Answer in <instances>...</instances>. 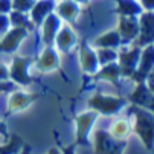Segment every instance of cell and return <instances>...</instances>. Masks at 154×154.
<instances>
[{
  "mask_svg": "<svg viewBox=\"0 0 154 154\" xmlns=\"http://www.w3.org/2000/svg\"><path fill=\"white\" fill-rule=\"evenodd\" d=\"M9 115L8 110V95L0 93V119H5Z\"/></svg>",
  "mask_w": 154,
  "mask_h": 154,
  "instance_id": "cell-28",
  "label": "cell"
},
{
  "mask_svg": "<svg viewBox=\"0 0 154 154\" xmlns=\"http://www.w3.org/2000/svg\"><path fill=\"white\" fill-rule=\"evenodd\" d=\"M55 14L64 21V23H75L81 15V5L75 0H57Z\"/></svg>",
  "mask_w": 154,
  "mask_h": 154,
  "instance_id": "cell-15",
  "label": "cell"
},
{
  "mask_svg": "<svg viewBox=\"0 0 154 154\" xmlns=\"http://www.w3.org/2000/svg\"><path fill=\"white\" fill-rule=\"evenodd\" d=\"M63 152H64V154H78V152H76V148H75L73 145H69V146L63 148Z\"/></svg>",
  "mask_w": 154,
  "mask_h": 154,
  "instance_id": "cell-34",
  "label": "cell"
},
{
  "mask_svg": "<svg viewBox=\"0 0 154 154\" xmlns=\"http://www.w3.org/2000/svg\"><path fill=\"white\" fill-rule=\"evenodd\" d=\"M8 15H9V21H11V28H25V29H29V31L35 29V26L32 25L28 12H21V11L12 9Z\"/></svg>",
  "mask_w": 154,
  "mask_h": 154,
  "instance_id": "cell-24",
  "label": "cell"
},
{
  "mask_svg": "<svg viewBox=\"0 0 154 154\" xmlns=\"http://www.w3.org/2000/svg\"><path fill=\"white\" fill-rule=\"evenodd\" d=\"M131 101H133L136 105L142 107V108H149V110L154 112V95L142 82L137 84L136 90L133 92V95H131Z\"/></svg>",
  "mask_w": 154,
  "mask_h": 154,
  "instance_id": "cell-18",
  "label": "cell"
},
{
  "mask_svg": "<svg viewBox=\"0 0 154 154\" xmlns=\"http://www.w3.org/2000/svg\"><path fill=\"white\" fill-rule=\"evenodd\" d=\"M11 29V21L8 14H0V37L5 35Z\"/></svg>",
  "mask_w": 154,
  "mask_h": 154,
  "instance_id": "cell-29",
  "label": "cell"
},
{
  "mask_svg": "<svg viewBox=\"0 0 154 154\" xmlns=\"http://www.w3.org/2000/svg\"><path fill=\"white\" fill-rule=\"evenodd\" d=\"M25 149V142L17 134H9L5 142H0V154H20Z\"/></svg>",
  "mask_w": 154,
  "mask_h": 154,
  "instance_id": "cell-23",
  "label": "cell"
},
{
  "mask_svg": "<svg viewBox=\"0 0 154 154\" xmlns=\"http://www.w3.org/2000/svg\"><path fill=\"white\" fill-rule=\"evenodd\" d=\"M121 76H122L121 66L116 61V63H110V64L101 66L99 70L96 72V75L93 78H96L98 81H102V82H112V84H115L116 81H119Z\"/></svg>",
  "mask_w": 154,
  "mask_h": 154,
  "instance_id": "cell-20",
  "label": "cell"
},
{
  "mask_svg": "<svg viewBox=\"0 0 154 154\" xmlns=\"http://www.w3.org/2000/svg\"><path fill=\"white\" fill-rule=\"evenodd\" d=\"M78 63H79V69L84 75L87 76H95L96 72L99 70V61L96 55V48L90 43H82L78 48Z\"/></svg>",
  "mask_w": 154,
  "mask_h": 154,
  "instance_id": "cell-6",
  "label": "cell"
},
{
  "mask_svg": "<svg viewBox=\"0 0 154 154\" xmlns=\"http://www.w3.org/2000/svg\"><path fill=\"white\" fill-rule=\"evenodd\" d=\"M20 154H28V149H26V148H25V149H23V151H21V152H20Z\"/></svg>",
  "mask_w": 154,
  "mask_h": 154,
  "instance_id": "cell-37",
  "label": "cell"
},
{
  "mask_svg": "<svg viewBox=\"0 0 154 154\" xmlns=\"http://www.w3.org/2000/svg\"><path fill=\"white\" fill-rule=\"evenodd\" d=\"M137 46L143 48L154 41V11H146L139 15V35Z\"/></svg>",
  "mask_w": 154,
  "mask_h": 154,
  "instance_id": "cell-11",
  "label": "cell"
},
{
  "mask_svg": "<svg viewBox=\"0 0 154 154\" xmlns=\"http://www.w3.org/2000/svg\"><path fill=\"white\" fill-rule=\"evenodd\" d=\"M99 115L93 110L87 108L75 118V143L76 145H90L92 134L96 128Z\"/></svg>",
  "mask_w": 154,
  "mask_h": 154,
  "instance_id": "cell-4",
  "label": "cell"
},
{
  "mask_svg": "<svg viewBox=\"0 0 154 154\" xmlns=\"http://www.w3.org/2000/svg\"><path fill=\"white\" fill-rule=\"evenodd\" d=\"M95 154H124L127 140L116 139L108 133L107 128H95L92 134V143Z\"/></svg>",
  "mask_w": 154,
  "mask_h": 154,
  "instance_id": "cell-2",
  "label": "cell"
},
{
  "mask_svg": "<svg viewBox=\"0 0 154 154\" xmlns=\"http://www.w3.org/2000/svg\"><path fill=\"white\" fill-rule=\"evenodd\" d=\"M9 78V64L0 60V79H8Z\"/></svg>",
  "mask_w": 154,
  "mask_h": 154,
  "instance_id": "cell-31",
  "label": "cell"
},
{
  "mask_svg": "<svg viewBox=\"0 0 154 154\" xmlns=\"http://www.w3.org/2000/svg\"><path fill=\"white\" fill-rule=\"evenodd\" d=\"M9 133H8V127L5 124V119H0V142H5L8 139Z\"/></svg>",
  "mask_w": 154,
  "mask_h": 154,
  "instance_id": "cell-32",
  "label": "cell"
},
{
  "mask_svg": "<svg viewBox=\"0 0 154 154\" xmlns=\"http://www.w3.org/2000/svg\"><path fill=\"white\" fill-rule=\"evenodd\" d=\"M93 48H105V49L119 51L122 48V38H121L118 31H107L95 38Z\"/></svg>",
  "mask_w": 154,
  "mask_h": 154,
  "instance_id": "cell-19",
  "label": "cell"
},
{
  "mask_svg": "<svg viewBox=\"0 0 154 154\" xmlns=\"http://www.w3.org/2000/svg\"><path fill=\"white\" fill-rule=\"evenodd\" d=\"M116 11L119 17H139L143 12V8L139 0H118Z\"/></svg>",
  "mask_w": 154,
  "mask_h": 154,
  "instance_id": "cell-21",
  "label": "cell"
},
{
  "mask_svg": "<svg viewBox=\"0 0 154 154\" xmlns=\"http://www.w3.org/2000/svg\"><path fill=\"white\" fill-rule=\"evenodd\" d=\"M17 89H20V87H18L14 81H11L9 78H8V79H0V93L9 95L11 92H14V90H17Z\"/></svg>",
  "mask_w": 154,
  "mask_h": 154,
  "instance_id": "cell-27",
  "label": "cell"
},
{
  "mask_svg": "<svg viewBox=\"0 0 154 154\" xmlns=\"http://www.w3.org/2000/svg\"><path fill=\"white\" fill-rule=\"evenodd\" d=\"M107 130H108V133L112 136H115L116 139L127 140V136L130 134V131H131V124L125 118H116V119H113L112 122H110Z\"/></svg>",
  "mask_w": 154,
  "mask_h": 154,
  "instance_id": "cell-22",
  "label": "cell"
},
{
  "mask_svg": "<svg viewBox=\"0 0 154 154\" xmlns=\"http://www.w3.org/2000/svg\"><path fill=\"white\" fill-rule=\"evenodd\" d=\"M78 45H79V38L75 29L69 23H63L58 34L55 35L52 46L63 55V54H70L73 49L78 48Z\"/></svg>",
  "mask_w": 154,
  "mask_h": 154,
  "instance_id": "cell-9",
  "label": "cell"
},
{
  "mask_svg": "<svg viewBox=\"0 0 154 154\" xmlns=\"http://www.w3.org/2000/svg\"><path fill=\"white\" fill-rule=\"evenodd\" d=\"M61 54L51 45V46H43L40 54L34 60V67L40 73H51L60 67L61 63Z\"/></svg>",
  "mask_w": 154,
  "mask_h": 154,
  "instance_id": "cell-7",
  "label": "cell"
},
{
  "mask_svg": "<svg viewBox=\"0 0 154 154\" xmlns=\"http://www.w3.org/2000/svg\"><path fill=\"white\" fill-rule=\"evenodd\" d=\"M116 31L122 38V46L136 41L139 35V17H121Z\"/></svg>",
  "mask_w": 154,
  "mask_h": 154,
  "instance_id": "cell-13",
  "label": "cell"
},
{
  "mask_svg": "<svg viewBox=\"0 0 154 154\" xmlns=\"http://www.w3.org/2000/svg\"><path fill=\"white\" fill-rule=\"evenodd\" d=\"M96 55H98L99 66H105V64L118 61L119 51H116V49H105V48H96Z\"/></svg>",
  "mask_w": 154,
  "mask_h": 154,
  "instance_id": "cell-25",
  "label": "cell"
},
{
  "mask_svg": "<svg viewBox=\"0 0 154 154\" xmlns=\"http://www.w3.org/2000/svg\"><path fill=\"white\" fill-rule=\"evenodd\" d=\"M12 11V0H0V14H9Z\"/></svg>",
  "mask_w": 154,
  "mask_h": 154,
  "instance_id": "cell-30",
  "label": "cell"
},
{
  "mask_svg": "<svg viewBox=\"0 0 154 154\" xmlns=\"http://www.w3.org/2000/svg\"><path fill=\"white\" fill-rule=\"evenodd\" d=\"M127 101L122 96L113 95V93H104L96 92L89 96L87 99V108L96 112L99 116H116L125 108Z\"/></svg>",
  "mask_w": 154,
  "mask_h": 154,
  "instance_id": "cell-1",
  "label": "cell"
},
{
  "mask_svg": "<svg viewBox=\"0 0 154 154\" xmlns=\"http://www.w3.org/2000/svg\"><path fill=\"white\" fill-rule=\"evenodd\" d=\"M28 32L29 29L25 28H11L5 35L0 37V55H17V51Z\"/></svg>",
  "mask_w": 154,
  "mask_h": 154,
  "instance_id": "cell-10",
  "label": "cell"
},
{
  "mask_svg": "<svg viewBox=\"0 0 154 154\" xmlns=\"http://www.w3.org/2000/svg\"><path fill=\"white\" fill-rule=\"evenodd\" d=\"M8 64H9V79L14 81L18 87L23 89V87H29L31 84H34L35 78L31 72V69L34 67V60L15 55L11 58Z\"/></svg>",
  "mask_w": 154,
  "mask_h": 154,
  "instance_id": "cell-5",
  "label": "cell"
},
{
  "mask_svg": "<svg viewBox=\"0 0 154 154\" xmlns=\"http://www.w3.org/2000/svg\"><path fill=\"white\" fill-rule=\"evenodd\" d=\"M64 21L55 14L52 12L49 17H46V20L38 26V32H40V37H41V41L45 46H51L54 45V40H55V35L58 34L60 28L63 26Z\"/></svg>",
  "mask_w": 154,
  "mask_h": 154,
  "instance_id": "cell-12",
  "label": "cell"
},
{
  "mask_svg": "<svg viewBox=\"0 0 154 154\" xmlns=\"http://www.w3.org/2000/svg\"><path fill=\"white\" fill-rule=\"evenodd\" d=\"M131 115H133L134 119L133 121L134 131L143 140V143L148 148H151L154 143V115L139 105L131 107Z\"/></svg>",
  "mask_w": 154,
  "mask_h": 154,
  "instance_id": "cell-3",
  "label": "cell"
},
{
  "mask_svg": "<svg viewBox=\"0 0 154 154\" xmlns=\"http://www.w3.org/2000/svg\"><path fill=\"white\" fill-rule=\"evenodd\" d=\"M140 46H131V48H121L118 55V64L121 66L122 76H133L137 70L139 60H140Z\"/></svg>",
  "mask_w": 154,
  "mask_h": 154,
  "instance_id": "cell-8",
  "label": "cell"
},
{
  "mask_svg": "<svg viewBox=\"0 0 154 154\" xmlns=\"http://www.w3.org/2000/svg\"><path fill=\"white\" fill-rule=\"evenodd\" d=\"M143 11H154V0H139Z\"/></svg>",
  "mask_w": 154,
  "mask_h": 154,
  "instance_id": "cell-33",
  "label": "cell"
},
{
  "mask_svg": "<svg viewBox=\"0 0 154 154\" xmlns=\"http://www.w3.org/2000/svg\"><path fill=\"white\" fill-rule=\"evenodd\" d=\"M55 6H57V0H35L34 6L29 11V18L32 25L38 28L46 20V17L55 12Z\"/></svg>",
  "mask_w": 154,
  "mask_h": 154,
  "instance_id": "cell-14",
  "label": "cell"
},
{
  "mask_svg": "<svg viewBox=\"0 0 154 154\" xmlns=\"http://www.w3.org/2000/svg\"><path fill=\"white\" fill-rule=\"evenodd\" d=\"M34 102V96L29 95L28 92H25L23 89H17L14 92H11L8 95V110L9 115L11 113H21L28 110L31 107V104Z\"/></svg>",
  "mask_w": 154,
  "mask_h": 154,
  "instance_id": "cell-16",
  "label": "cell"
},
{
  "mask_svg": "<svg viewBox=\"0 0 154 154\" xmlns=\"http://www.w3.org/2000/svg\"><path fill=\"white\" fill-rule=\"evenodd\" d=\"M154 69V46L152 45H146L143 46L142 52H140V60H139V66L137 70L133 76L137 78V81H143L145 76Z\"/></svg>",
  "mask_w": 154,
  "mask_h": 154,
  "instance_id": "cell-17",
  "label": "cell"
},
{
  "mask_svg": "<svg viewBox=\"0 0 154 154\" xmlns=\"http://www.w3.org/2000/svg\"><path fill=\"white\" fill-rule=\"evenodd\" d=\"M34 3H35V0H12V9L29 14V11L34 6Z\"/></svg>",
  "mask_w": 154,
  "mask_h": 154,
  "instance_id": "cell-26",
  "label": "cell"
},
{
  "mask_svg": "<svg viewBox=\"0 0 154 154\" xmlns=\"http://www.w3.org/2000/svg\"><path fill=\"white\" fill-rule=\"evenodd\" d=\"M75 2H76V3H79V5L82 6V5H87V3H90V0H75Z\"/></svg>",
  "mask_w": 154,
  "mask_h": 154,
  "instance_id": "cell-36",
  "label": "cell"
},
{
  "mask_svg": "<svg viewBox=\"0 0 154 154\" xmlns=\"http://www.w3.org/2000/svg\"><path fill=\"white\" fill-rule=\"evenodd\" d=\"M46 154H64V152H63V148H57V146H52V148H49V151H48Z\"/></svg>",
  "mask_w": 154,
  "mask_h": 154,
  "instance_id": "cell-35",
  "label": "cell"
}]
</instances>
